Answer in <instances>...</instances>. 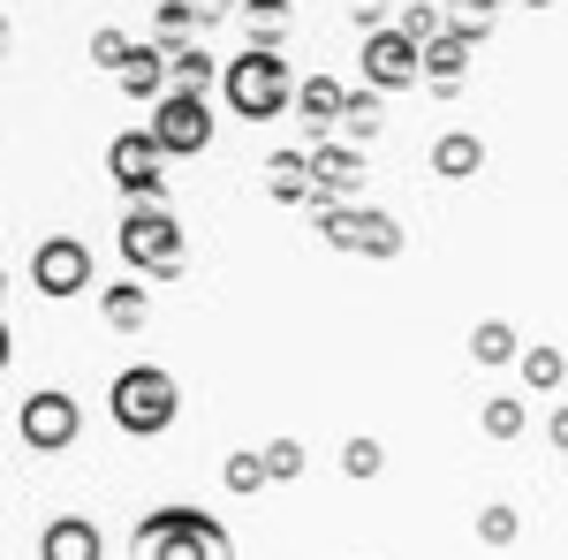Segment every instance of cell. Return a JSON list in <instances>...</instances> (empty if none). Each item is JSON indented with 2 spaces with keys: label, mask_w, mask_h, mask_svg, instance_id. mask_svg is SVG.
Listing matches in <instances>:
<instances>
[{
  "label": "cell",
  "mask_w": 568,
  "mask_h": 560,
  "mask_svg": "<svg viewBox=\"0 0 568 560\" xmlns=\"http://www.w3.org/2000/svg\"><path fill=\"white\" fill-rule=\"evenodd\" d=\"M296 106H304V122L326 130V122H342V106H349V99H342L334 77H311V84H296Z\"/></svg>",
  "instance_id": "obj_18"
},
{
  "label": "cell",
  "mask_w": 568,
  "mask_h": 560,
  "mask_svg": "<svg viewBox=\"0 0 568 560\" xmlns=\"http://www.w3.org/2000/svg\"><path fill=\"white\" fill-rule=\"evenodd\" d=\"M417 77H425V69H417V39L379 31V39L364 45V84H372V91H409Z\"/></svg>",
  "instance_id": "obj_10"
},
{
  "label": "cell",
  "mask_w": 568,
  "mask_h": 560,
  "mask_svg": "<svg viewBox=\"0 0 568 560\" xmlns=\"http://www.w3.org/2000/svg\"><path fill=\"white\" fill-rule=\"evenodd\" d=\"M220 485H227V492H265V462H258V447L227 455V470H220Z\"/></svg>",
  "instance_id": "obj_23"
},
{
  "label": "cell",
  "mask_w": 568,
  "mask_h": 560,
  "mask_svg": "<svg viewBox=\"0 0 568 560\" xmlns=\"http://www.w3.org/2000/svg\"><path fill=\"white\" fill-rule=\"evenodd\" d=\"M478 425H485V439H516V431H524V401H516V394H493Z\"/></svg>",
  "instance_id": "obj_22"
},
{
  "label": "cell",
  "mask_w": 568,
  "mask_h": 560,
  "mask_svg": "<svg viewBox=\"0 0 568 560\" xmlns=\"http://www.w3.org/2000/svg\"><path fill=\"white\" fill-rule=\"evenodd\" d=\"M106 409H114V425L130 439H160L182 417V387H175V371H160V364H130V371H114Z\"/></svg>",
  "instance_id": "obj_2"
},
{
  "label": "cell",
  "mask_w": 568,
  "mask_h": 560,
  "mask_svg": "<svg viewBox=\"0 0 568 560\" xmlns=\"http://www.w3.org/2000/svg\"><path fill=\"white\" fill-rule=\"evenodd\" d=\"M99 310H106V326H114V334H136V326L152 318V303H144V281H122V288H106V296H99Z\"/></svg>",
  "instance_id": "obj_15"
},
{
  "label": "cell",
  "mask_w": 568,
  "mask_h": 560,
  "mask_svg": "<svg viewBox=\"0 0 568 560\" xmlns=\"http://www.w3.org/2000/svg\"><path fill=\"white\" fill-rule=\"evenodd\" d=\"M0 296H8V273H0Z\"/></svg>",
  "instance_id": "obj_29"
},
{
  "label": "cell",
  "mask_w": 568,
  "mask_h": 560,
  "mask_svg": "<svg viewBox=\"0 0 568 560\" xmlns=\"http://www.w3.org/2000/svg\"><path fill=\"white\" fill-rule=\"evenodd\" d=\"M114 251L130 258V273L144 281H182V220L168 205H130L122 213V235H114Z\"/></svg>",
  "instance_id": "obj_3"
},
{
  "label": "cell",
  "mask_w": 568,
  "mask_h": 560,
  "mask_svg": "<svg viewBox=\"0 0 568 560\" xmlns=\"http://www.w3.org/2000/svg\"><path fill=\"white\" fill-rule=\"evenodd\" d=\"M265 190H273L281 205H311V160H304V152H281V160H265Z\"/></svg>",
  "instance_id": "obj_14"
},
{
  "label": "cell",
  "mask_w": 568,
  "mask_h": 560,
  "mask_svg": "<svg viewBox=\"0 0 568 560\" xmlns=\"http://www.w3.org/2000/svg\"><path fill=\"white\" fill-rule=\"evenodd\" d=\"M546 431H554V447H561V455H568V401H561V409H554V425H546Z\"/></svg>",
  "instance_id": "obj_27"
},
{
  "label": "cell",
  "mask_w": 568,
  "mask_h": 560,
  "mask_svg": "<svg viewBox=\"0 0 568 560\" xmlns=\"http://www.w3.org/2000/svg\"><path fill=\"white\" fill-rule=\"evenodd\" d=\"M485 167V144L470 130H447L433 144V174H447V182H463V174H478Z\"/></svg>",
  "instance_id": "obj_13"
},
{
  "label": "cell",
  "mask_w": 568,
  "mask_h": 560,
  "mask_svg": "<svg viewBox=\"0 0 568 560\" xmlns=\"http://www.w3.org/2000/svg\"><path fill=\"white\" fill-rule=\"evenodd\" d=\"M342 470H349L356 485H364V477H379V470H387V447H379L372 431H356L349 447H342Z\"/></svg>",
  "instance_id": "obj_21"
},
{
  "label": "cell",
  "mask_w": 568,
  "mask_h": 560,
  "mask_svg": "<svg viewBox=\"0 0 568 560\" xmlns=\"http://www.w3.org/2000/svg\"><path fill=\"white\" fill-rule=\"evenodd\" d=\"M372 122H379V114H372V99H356V106H342V130H349V136H372Z\"/></svg>",
  "instance_id": "obj_26"
},
{
  "label": "cell",
  "mask_w": 568,
  "mask_h": 560,
  "mask_svg": "<svg viewBox=\"0 0 568 560\" xmlns=\"http://www.w3.org/2000/svg\"><path fill=\"white\" fill-rule=\"evenodd\" d=\"M463 53H470L463 39H425L417 69H433V84H439V91H455V77H463Z\"/></svg>",
  "instance_id": "obj_20"
},
{
  "label": "cell",
  "mask_w": 568,
  "mask_h": 560,
  "mask_svg": "<svg viewBox=\"0 0 568 560\" xmlns=\"http://www.w3.org/2000/svg\"><path fill=\"white\" fill-rule=\"evenodd\" d=\"M258 462H265V485H296V477H304V439L273 431V439L258 447Z\"/></svg>",
  "instance_id": "obj_17"
},
{
  "label": "cell",
  "mask_w": 568,
  "mask_h": 560,
  "mask_svg": "<svg viewBox=\"0 0 568 560\" xmlns=\"http://www.w3.org/2000/svg\"><path fill=\"white\" fill-rule=\"evenodd\" d=\"M516 356H524V342H516L508 318H478V326H470V364H478V371H508Z\"/></svg>",
  "instance_id": "obj_12"
},
{
  "label": "cell",
  "mask_w": 568,
  "mask_h": 560,
  "mask_svg": "<svg viewBox=\"0 0 568 560\" xmlns=\"http://www.w3.org/2000/svg\"><path fill=\"white\" fill-rule=\"evenodd\" d=\"M318 220V235L334 243V251H356V258H394L402 251V227L387 213H364V205H311Z\"/></svg>",
  "instance_id": "obj_7"
},
{
  "label": "cell",
  "mask_w": 568,
  "mask_h": 560,
  "mask_svg": "<svg viewBox=\"0 0 568 560\" xmlns=\"http://www.w3.org/2000/svg\"><path fill=\"white\" fill-rule=\"evenodd\" d=\"M205 77H213V61H205L197 45H182L175 53V91H205Z\"/></svg>",
  "instance_id": "obj_25"
},
{
  "label": "cell",
  "mask_w": 568,
  "mask_h": 560,
  "mask_svg": "<svg viewBox=\"0 0 568 560\" xmlns=\"http://www.w3.org/2000/svg\"><path fill=\"white\" fill-rule=\"evenodd\" d=\"M516 371H524V387H530V394H554V387L568 379V356L538 342V348H524V356H516Z\"/></svg>",
  "instance_id": "obj_16"
},
{
  "label": "cell",
  "mask_w": 568,
  "mask_h": 560,
  "mask_svg": "<svg viewBox=\"0 0 568 560\" xmlns=\"http://www.w3.org/2000/svg\"><path fill=\"white\" fill-rule=\"evenodd\" d=\"M122 91L130 99H168V77H160V53H122Z\"/></svg>",
  "instance_id": "obj_19"
},
{
  "label": "cell",
  "mask_w": 568,
  "mask_h": 560,
  "mask_svg": "<svg viewBox=\"0 0 568 560\" xmlns=\"http://www.w3.org/2000/svg\"><path fill=\"white\" fill-rule=\"evenodd\" d=\"M8 356H16V334H8V318H0V371H8Z\"/></svg>",
  "instance_id": "obj_28"
},
{
  "label": "cell",
  "mask_w": 568,
  "mask_h": 560,
  "mask_svg": "<svg viewBox=\"0 0 568 560\" xmlns=\"http://www.w3.org/2000/svg\"><path fill=\"white\" fill-rule=\"evenodd\" d=\"M99 553H106V538L91 516H53L39 530V560H99Z\"/></svg>",
  "instance_id": "obj_11"
},
{
  "label": "cell",
  "mask_w": 568,
  "mask_h": 560,
  "mask_svg": "<svg viewBox=\"0 0 568 560\" xmlns=\"http://www.w3.org/2000/svg\"><path fill=\"white\" fill-rule=\"evenodd\" d=\"M152 152L160 160H197L205 144H213V106H205V91H168L160 106H152Z\"/></svg>",
  "instance_id": "obj_5"
},
{
  "label": "cell",
  "mask_w": 568,
  "mask_h": 560,
  "mask_svg": "<svg viewBox=\"0 0 568 560\" xmlns=\"http://www.w3.org/2000/svg\"><path fill=\"white\" fill-rule=\"evenodd\" d=\"M130 560H235V530L205 508H152L130 530Z\"/></svg>",
  "instance_id": "obj_1"
},
{
  "label": "cell",
  "mask_w": 568,
  "mask_h": 560,
  "mask_svg": "<svg viewBox=\"0 0 568 560\" xmlns=\"http://www.w3.org/2000/svg\"><path fill=\"white\" fill-rule=\"evenodd\" d=\"M31 288H39L45 303H69L91 288V251L77 243V235H45L39 251H31Z\"/></svg>",
  "instance_id": "obj_8"
},
{
  "label": "cell",
  "mask_w": 568,
  "mask_h": 560,
  "mask_svg": "<svg viewBox=\"0 0 568 560\" xmlns=\"http://www.w3.org/2000/svg\"><path fill=\"white\" fill-rule=\"evenodd\" d=\"M227 106H235L243 122H273L281 106H296V77H288V61H281L273 45H251L243 61H227Z\"/></svg>",
  "instance_id": "obj_4"
},
{
  "label": "cell",
  "mask_w": 568,
  "mask_h": 560,
  "mask_svg": "<svg viewBox=\"0 0 568 560\" xmlns=\"http://www.w3.org/2000/svg\"><path fill=\"white\" fill-rule=\"evenodd\" d=\"M160 167H168V160L152 152V136H144V130L114 136V152H106V174H114V190H122L130 205H160V190H168Z\"/></svg>",
  "instance_id": "obj_9"
},
{
  "label": "cell",
  "mask_w": 568,
  "mask_h": 560,
  "mask_svg": "<svg viewBox=\"0 0 568 560\" xmlns=\"http://www.w3.org/2000/svg\"><path fill=\"white\" fill-rule=\"evenodd\" d=\"M16 431H23V447H31V455H69V447H77V431H84V401H77V394H61V387L23 394Z\"/></svg>",
  "instance_id": "obj_6"
},
{
  "label": "cell",
  "mask_w": 568,
  "mask_h": 560,
  "mask_svg": "<svg viewBox=\"0 0 568 560\" xmlns=\"http://www.w3.org/2000/svg\"><path fill=\"white\" fill-rule=\"evenodd\" d=\"M516 530H524V522H516V508H485V516H478V538H485V546H516Z\"/></svg>",
  "instance_id": "obj_24"
}]
</instances>
